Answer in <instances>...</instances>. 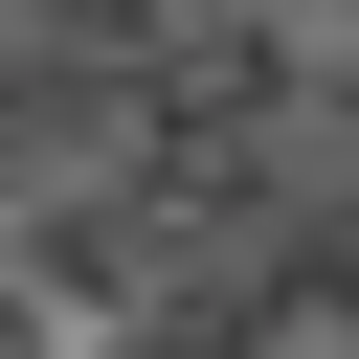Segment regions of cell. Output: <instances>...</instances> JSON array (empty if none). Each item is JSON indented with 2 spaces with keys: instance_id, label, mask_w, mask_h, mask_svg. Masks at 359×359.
<instances>
[{
  "instance_id": "obj_1",
  "label": "cell",
  "mask_w": 359,
  "mask_h": 359,
  "mask_svg": "<svg viewBox=\"0 0 359 359\" xmlns=\"http://www.w3.org/2000/svg\"><path fill=\"white\" fill-rule=\"evenodd\" d=\"M0 359H359V0H0Z\"/></svg>"
}]
</instances>
